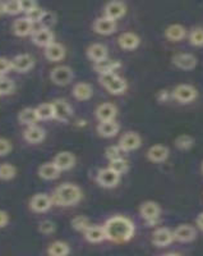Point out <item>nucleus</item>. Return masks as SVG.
Wrapping results in <instances>:
<instances>
[{
    "instance_id": "473e14b6",
    "label": "nucleus",
    "mask_w": 203,
    "mask_h": 256,
    "mask_svg": "<svg viewBox=\"0 0 203 256\" xmlns=\"http://www.w3.org/2000/svg\"><path fill=\"white\" fill-rule=\"evenodd\" d=\"M165 36L170 41H180L187 36V30L182 24H170L166 28Z\"/></svg>"
},
{
    "instance_id": "20e7f679",
    "label": "nucleus",
    "mask_w": 203,
    "mask_h": 256,
    "mask_svg": "<svg viewBox=\"0 0 203 256\" xmlns=\"http://www.w3.org/2000/svg\"><path fill=\"white\" fill-rule=\"evenodd\" d=\"M198 91L195 86L188 84H178L177 88L173 91V98L177 102H182V104H188V102H195L197 99Z\"/></svg>"
},
{
    "instance_id": "de8ad7c7",
    "label": "nucleus",
    "mask_w": 203,
    "mask_h": 256,
    "mask_svg": "<svg viewBox=\"0 0 203 256\" xmlns=\"http://www.w3.org/2000/svg\"><path fill=\"white\" fill-rule=\"evenodd\" d=\"M10 152H12V142L8 138L0 137V156H4Z\"/></svg>"
},
{
    "instance_id": "58836bf2",
    "label": "nucleus",
    "mask_w": 203,
    "mask_h": 256,
    "mask_svg": "<svg viewBox=\"0 0 203 256\" xmlns=\"http://www.w3.org/2000/svg\"><path fill=\"white\" fill-rule=\"evenodd\" d=\"M15 88V84L13 80L8 78V77L1 76L0 77V95H8L12 94Z\"/></svg>"
},
{
    "instance_id": "ddd939ff",
    "label": "nucleus",
    "mask_w": 203,
    "mask_h": 256,
    "mask_svg": "<svg viewBox=\"0 0 203 256\" xmlns=\"http://www.w3.org/2000/svg\"><path fill=\"white\" fill-rule=\"evenodd\" d=\"M116 114H118V108L113 102H102L96 108V116L100 122H110L115 120Z\"/></svg>"
},
{
    "instance_id": "39448f33",
    "label": "nucleus",
    "mask_w": 203,
    "mask_h": 256,
    "mask_svg": "<svg viewBox=\"0 0 203 256\" xmlns=\"http://www.w3.org/2000/svg\"><path fill=\"white\" fill-rule=\"evenodd\" d=\"M73 77H74V73L69 66H56L50 72V78L58 86H65V84H70Z\"/></svg>"
},
{
    "instance_id": "5fc2aeb1",
    "label": "nucleus",
    "mask_w": 203,
    "mask_h": 256,
    "mask_svg": "<svg viewBox=\"0 0 203 256\" xmlns=\"http://www.w3.org/2000/svg\"><path fill=\"white\" fill-rule=\"evenodd\" d=\"M164 256H180V255H178V254H166V255Z\"/></svg>"
},
{
    "instance_id": "a19ab883",
    "label": "nucleus",
    "mask_w": 203,
    "mask_h": 256,
    "mask_svg": "<svg viewBox=\"0 0 203 256\" xmlns=\"http://www.w3.org/2000/svg\"><path fill=\"white\" fill-rule=\"evenodd\" d=\"M45 12H46V10H44V9L40 8V6H36L35 9H32L31 12L26 13V18H28L33 24H40L42 17H44Z\"/></svg>"
},
{
    "instance_id": "dca6fc26",
    "label": "nucleus",
    "mask_w": 203,
    "mask_h": 256,
    "mask_svg": "<svg viewBox=\"0 0 203 256\" xmlns=\"http://www.w3.org/2000/svg\"><path fill=\"white\" fill-rule=\"evenodd\" d=\"M93 30H95V32L100 34V35H111V34L116 31V20H110V18L105 17V16L104 17H100L93 22Z\"/></svg>"
},
{
    "instance_id": "0eeeda50",
    "label": "nucleus",
    "mask_w": 203,
    "mask_h": 256,
    "mask_svg": "<svg viewBox=\"0 0 203 256\" xmlns=\"http://www.w3.org/2000/svg\"><path fill=\"white\" fill-rule=\"evenodd\" d=\"M141 145H142V138H141L140 134L133 131L125 132V134L119 138V144H118V146L122 148V152H134V150H137Z\"/></svg>"
},
{
    "instance_id": "1a4fd4ad",
    "label": "nucleus",
    "mask_w": 203,
    "mask_h": 256,
    "mask_svg": "<svg viewBox=\"0 0 203 256\" xmlns=\"http://www.w3.org/2000/svg\"><path fill=\"white\" fill-rule=\"evenodd\" d=\"M52 200L51 196L47 194L40 192V194H35L29 200V208L35 212H45L51 208Z\"/></svg>"
},
{
    "instance_id": "f03ea898",
    "label": "nucleus",
    "mask_w": 203,
    "mask_h": 256,
    "mask_svg": "<svg viewBox=\"0 0 203 256\" xmlns=\"http://www.w3.org/2000/svg\"><path fill=\"white\" fill-rule=\"evenodd\" d=\"M82 198V191L77 184H61L60 186L54 190L51 195L52 204L59 205V206H72V205L79 202Z\"/></svg>"
},
{
    "instance_id": "f257e3e1",
    "label": "nucleus",
    "mask_w": 203,
    "mask_h": 256,
    "mask_svg": "<svg viewBox=\"0 0 203 256\" xmlns=\"http://www.w3.org/2000/svg\"><path fill=\"white\" fill-rule=\"evenodd\" d=\"M104 228L105 233H106V240L118 242V244H123V242L132 240L134 232H136L133 222L123 216H115L106 220Z\"/></svg>"
},
{
    "instance_id": "49530a36",
    "label": "nucleus",
    "mask_w": 203,
    "mask_h": 256,
    "mask_svg": "<svg viewBox=\"0 0 203 256\" xmlns=\"http://www.w3.org/2000/svg\"><path fill=\"white\" fill-rule=\"evenodd\" d=\"M55 14L51 12H45L44 17H42V20H41V27H45V28H50V27L52 26V24H55Z\"/></svg>"
},
{
    "instance_id": "9d476101",
    "label": "nucleus",
    "mask_w": 203,
    "mask_h": 256,
    "mask_svg": "<svg viewBox=\"0 0 203 256\" xmlns=\"http://www.w3.org/2000/svg\"><path fill=\"white\" fill-rule=\"evenodd\" d=\"M54 106V118L60 122H67L73 114V109L69 102L64 99H56L52 102Z\"/></svg>"
},
{
    "instance_id": "cd10ccee",
    "label": "nucleus",
    "mask_w": 203,
    "mask_h": 256,
    "mask_svg": "<svg viewBox=\"0 0 203 256\" xmlns=\"http://www.w3.org/2000/svg\"><path fill=\"white\" fill-rule=\"evenodd\" d=\"M84 237L91 244H99L106 240V233H105L104 226H90L84 232Z\"/></svg>"
},
{
    "instance_id": "603ef678",
    "label": "nucleus",
    "mask_w": 203,
    "mask_h": 256,
    "mask_svg": "<svg viewBox=\"0 0 203 256\" xmlns=\"http://www.w3.org/2000/svg\"><path fill=\"white\" fill-rule=\"evenodd\" d=\"M168 96H169L168 91H161V92L159 94V99L161 100V102H165V100L168 99Z\"/></svg>"
},
{
    "instance_id": "8fccbe9b",
    "label": "nucleus",
    "mask_w": 203,
    "mask_h": 256,
    "mask_svg": "<svg viewBox=\"0 0 203 256\" xmlns=\"http://www.w3.org/2000/svg\"><path fill=\"white\" fill-rule=\"evenodd\" d=\"M9 222V216L8 212H4V210H0V228L5 227Z\"/></svg>"
},
{
    "instance_id": "f704fd0d",
    "label": "nucleus",
    "mask_w": 203,
    "mask_h": 256,
    "mask_svg": "<svg viewBox=\"0 0 203 256\" xmlns=\"http://www.w3.org/2000/svg\"><path fill=\"white\" fill-rule=\"evenodd\" d=\"M17 174V168L10 163L0 164V180H13Z\"/></svg>"
},
{
    "instance_id": "c85d7f7f",
    "label": "nucleus",
    "mask_w": 203,
    "mask_h": 256,
    "mask_svg": "<svg viewBox=\"0 0 203 256\" xmlns=\"http://www.w3.org/2000/svg\"><path fill=\"white\" fill-rule=\"evenodd\" d=\"M120 130V124L116 120H110V122H100L99 127H97V132L100 136L102 137H114L118 134Z\"/></svg>"
},
{
    "instance_id": "423d86ee",
    "label": "nucleus",
    "mask_w": 203,
    "mask_h": 256,
    "mask_svg": "<svg viewBox=\"0 0 203 256\" xmlns=\"http://www.w3.org/2000/svg\"><path fill=\"white\" fill-rule=\"evenodd\" d=\"M96 180H97V184L101 187L113 188V187H115L116 184H119L120 174L114 172L113 169H110L108 166V168L100 169L99 173H97V177H96Z\"/></svg>"
},
{
    "instance_id": "e433bc0d",
    "label": "nucleus",
    "mask_w": 203,
    "mask_h": 256,
    "mask_svg": "<svg viewBox=\"0 0 203 256\" xmlns=\"http://www.w3.org/2000/svg\"><path fill=\"white\" fill-rule=\"evenodd\" d=\"M109 168L113 169L114 172H116L118 174H123V173H127L129 170V163H128V160L120 158V159L110 162Z\"/></svg>"
},
{
    "instance_id": "6e6d98bb",
    "label": "nucleus",
    "mask_w": 203,
    "mask_h": 256,
    "mask_svg": "<svg viewBox=\"0 0 203 256\" xmlns=\"http://www.w3.org/2000/svg\"><path fill=\"white\" fill-rule=\"evenodd\" d=\"M202 172H203V163H202Z\"/></svg>"
},
{
    "instance_id": "393cba45",
    "label": "nucleus",
    "mask_w": 203,
    "mask_h": 256,
    "mask_svg": "<svg viewBox=\"0 0 203 256\" xmlns=\"http://www.w3.org/2000/svg\"><path fill=\"white\" fill-rule=\"evenodd\" d=\"M93 95V88L87 82H78L73 88V96L79 102H86Z\"/></svg>"
},
{
    "instance_id": "37998d69",
    "label": "nucleus",
    "mask_w": 203,
    "mask_h": 256,
    "mask_svg": "<svg viewBox=\"0 0 203 256\" xmlns=\"http://www.w3.org/2000/svg\"><path fill=\"white\" fill-rule=\"evenodd\" d=\"M20 12H22V9H20L19 0H10V2H6L5 13H8V14H18V13Z\"/></svg>"
},
{
    "instance_id": "9b49d317",
    "label": "nucleus",
    "mask_w": 203,
    "mask_h": 256,
    "mask_svg": "<svg viewBox=\"0 0 203 256\" xmlns=\"http://www.w3.org/2000/svg\"><path fill=\"white\" fill-rule=\"evenodd\" d=\"M173 63L177 66L179 70H192L197 67V58L191 52H179L177 56H173Z\"/></svg>"
},
{
    "instance_id": "c9c22d12",
    "label": "nucleus",
    "mask_w": 203,
    "mask_h": 256,
    "mask_svg": "<svg viewBox=\"0 0 203 256\" xmlns=\"http://www.w3.org/2000/svg\"><path fill=\"white\" fill-rule=\"evenodd\" d=\"M195 145V138L189 134H180L175 138V146L180 150H189Z\"/></svg>"
},
{
    "instance_id": "2eb2a0df",
    "label": "nucleus",
    "mask_w": 203,
    "mask_h": 256,
    "mask_svg": "<svg viewBox=\"0 0 203 256\" xmlns=\"http://www.w3.org/2000/svg\"><path fill=\"white\" fill-rule=\"evenodd\" d=\"M174 241V232L169 228H159L152 233V244L157 248H165Z\"/></svg>"
},
{
    "instance_id": "4468645a",
    "label": "nucleus",
    "mask_w": 203,
    "mask_h": 256,
    "mask_svg": "<svg viewBox=\"0 0 203 256\" xmlns=\"http://www.w3.org/2000/svg\"><path fill=\"white\" fill-rule=\"evenodd\" d=\"M105 17L110 18L113 20H118L125 14L127 12V6L123 2L119 0H114V2H109L106 6H105Z\"/></svg>"
},
{
    "instance_id": "4c0bfd02",
    "label": "nucleus",
    "mask_w": 203,
    "mask_h": 256,
    "mask_svg": "<svg viewBox=\"0 0 203 256\" xmlns=\"http://www.w3.org/2000/svg\"><path fill=\"white\" fill-rule=\"evenodd\" d=\"M90 219L84 216H78L76 218L72 219V227L76 230H79V232H86L88 227H90Z\"/></svg>"
},
{
    "instance_id": "79ce46f5",
    "label": "nucleus",
    "mask_w": 203,
    "mask_h": 256,
    "mask_svg": "<svg viewBox=\"0 0 203 256\" xmlns=\"http://www.w3.org/2000/svg\"><path fill=\"white\" fill-rule=\"evenodd\" d=\"M122 148L118 145H111L109 148H106L105 150V156L108 158L110 162H114V160H118L122 158Z\"/></svg>"
},
{
    "instance_id": "f3484780",
    "label": "nucleus",
    "mask_w": 203,
    "mask_h": 256,
    "mask_svg": "<svg viewBox=\"0 0 203 256\" xmlns=\"http://www.w3.org/2000/svg\"><path fill=\"white\" fill-rule=\"evenodd\" d=\"M32 41L38 46L46 48L54 42V34L50 28L40 27V28H36L32 34Z\"/></svg>"
},
{
    "instance_id": "7ed1b4c3",
    "label": "nucleus",
    "mask_w": 203,
    "mask_h": 256,
    "mask_svg": "<svg viewBox=\"0 0 203 256\" xmlns=\"http://www.w3.org/2000/svg\"><path fill=\"white\" fill-rule=\"evenodd\" d=\"M100 82L106 90L113 95H122L124 91L128 88V84L124 78L116 74L115 72L105 73V74H100L99 77Z\"/></svg>"
},
{
    "instance_id": "b1692460",
    "label": "nucleus",
    "mask_w": 203,
    "mask_h": 256,
    "mask_svg": "<svg viewBox=\"0 0 203 256\" xmlns=\"http://www.w3.org/2000/svg\"><path fill=\"white\" fill-rule=\"evenodd\" d=\"M108 48L105 46L104 44H100V42H95V44L90 45L87 49V56L91 60L95 62V63L104 60V59H108Z\"/></svg>"
},
{
    "instance_id": "a18cd8bd",
    "label": "nucleus",
    "mask_w": 203,
    "mask_h": 256,
    "mask_svg": "<svg viewBox=\"0 0 203 256\" xmlns=\"http://www.w3.org/2000/svg\"><path fill=\"white\" fill-rule=\"evenodd\" d=\"M10 70H13L12 60L5 58V56H0V77L4 76V74L8 73Z\"/></svg>"
},
{
    "instance_id": "7c9ffc66",
    "label": "nucleus",
    "mask_w": 203,
    "mask_h": 256,
    "mask_svg": "<svg viewBox=\"0 0 203 256\" xmlns=\"http://www.w3.org/2000/svg\"><path fill=\"white\" fill-rule=\"evenodd\" d=\"M18 120H19L22 124H26L27 127H28V126H33L40 120H38L36 108H24L19 112V114H18Z\"/></svg>"
},
{
    "instance_id": "5701e85b",
    "label": "nucleus",
    "mask_w": 203,
    "mask_h": 256,
    "mask_svg": "<svg viewBox=\"0 0 203 256\" xmlns=\"http://www.w3.org/2000/svg\"><path fill=\"white\" fill-rule=\"evenodd\" d=\"M35 24L26 17H20L13 22V32L17 36H27L29 34H33L35 31Z\"/></svg>"
},
{
    "instance_id": "3c124183",
    "label": "nucleus",
    "mask_w": 203,
    "mask_h": 256,
    "mask_svg": "<svg viewBox=\"0 0 203 256\" xmlns=\"http://www.w3.org/2000/svg\"><path fill=\"white\" fill-rule=\"evenodd\" d=\"M197 227L201 230H203V212H201L200 216H197Z\"/></svg>"
},
{
    "instance_id": "f8f14e48",
    "label": "nucleus",
    "mask_w": 203,
    "mask_h": 256,
    "mask_svg": "<svg viewBox=\"0 0 203 256\" xmlns=\"http://www.w3.org/2000/svg\"><path fill=\"white\" fill-rule=\"evenodd\" d=\"M12 66L13 70L20 73L28 72L35 66V59L28 52H22V54H18L12 59Z\"/></svg>"
},
{
    "instance_id": "a211bd4d",
    "label": "nucleus",
    "mask_w": 203,
    "mask_h": 256,
    "mask_svg": "<svg viewBox=\"0 0 203 256\" xmlns=\"http://www.w3.org/2000/svg\"><path fill=\"white\" fill-rule=\"evenodd\" d=\"M197 237V230L191 224H180L174 230V240L179 242H192Z\"/></svg>"
},
{
    "instance_id": "c03bdc74",
    "label": "nucleus",
    "mask_w": 203,
    "mask_h": 256,
    "mask_svg": "<svg viewBox=\"0 0 203 256\" xmlns=\"http://www.w3.org/2000/svg\"><path fill=\"white\" fill-rule=\"evenodd\" d=\"M38 230L44 234H51L54 230H55V224L51 220H42L38 224Z\"/></svg>"
},
{
    "instance_id": "ea45409f",
    "label": "nucleus",
    "mask_w": 203,
    "mask_h": 256,
    "mask_svg": "<svg viewBox=\"0 0 203 256\" xmlns=\"http://www.w3.org/2000/svg\"><path fill=\"white\" fill-rule=\"evenodd\" d=\"M189 42L193 46H203V28L197 27L192 30L189 34Z\"/></svg>"
},
{
    "instance_id": "6ab92c4d",
    "label": "nucleus",
    "mask_w": 203,
    "mask_h": 256,
    "mask_svg": "<svg viewBox=\"0 0 203 256\" xmlns=\"http://www.w3.org/2000/svg\"><path fill=\"white\" fill-rule=\"evenodd\" d=\"M45 136H46V132L42 127L37 124L28 126L23 131V137L24 140L29 144H38L41 141H44Z\"/></svg>"
},
{
    "instance_id": "aec40b11",
    "label": "nucleus",
    "mask_w": 203,
    "mask_h": 256,
    "mask_svg": "<svg viewBox=\"0 0 203 256\" xmlns=\"http://www.w3.org/2000/svg\"><path fill=\"white\" fill-rule=\"evenodd\" d=\"M118 44L124 50H134L140 46L141 38L134 32H123L118 38Z\"/></svg>"
},
{
    "instance_id": "864d4df0",
    "label": "nucleus",
    "mask_w": 203,
    "mask_h": 256,
    "mask_svg": "<svg viewBox=\"0 0 203 256\" xmlns=\"http://www.w3.org/2000/svg\"><path fill=\"white\" fill-rule=\"evenodd\" d=\"M3 13H5V3L0 2V14H3Z\"/></svg>"
},
{
    "instance_id": "c756f323",
    "label": "nucleus",
    "mask_w": 203,
    "mask_h": 256,
    "mask_svg": "<svg viewBox=\"0 0 203 256\" xmlns=\"http://www.w3.org/2000/svg\"><path fill=\"white\" fill-rule=\"evenodd\" d=\"M93 68H95V70L99 73V74H105V73L115 72L118 68H120V63L118 60H113V59L108 58L95 63Z\"/></svg>"
},
{
    "instance_id": "09e8293b",
    "label": "nucleus",
    "mask_w": 203,
    "mask_h": 256,
    "mask_svg": "<svg viewBox=\"0 0 203 256\" xmlns=\"http://www.w3.org/2000/svg\"><path fill=\"white\" fill-rule=\"evenodd\" d=\"M20 3V9H22V12L24 13H28L31 12L32 9H35L37 6V3L36 2H33V0H19Z\"/></svg>"
},
{
    "instance_id": "412c9836",
    "label": "nucleus",
    "mask_w": 203,
    "mask_h": 256,
    "mask_svg": "<svg viewBox=\"0 0 203 256\" xmlns=\"http://www.w3.org/2000/svg\"><path fill=\"white\" fill-rule=\"evenodd\" d=\"M52 162L56 164V166L60 170H68L76 164V156L70 152H60L55 155Z\"/></svg>"
},
{
    "instance_id": "72a5a7b5",
    "label": "nucleus",
    "mask_w": 203,
    "mask_h": 256,
    "mask_svg": "<svg viewBox=\"0 0 203 256\" xmlns=\"http://www.w3.org/2000/svg\"><path fill=\"white\" fill-rule=\"evenodd\" d=\"M37 112L38 120H47L54 118V106H52V102H42L36 108Z\"/></svg>"
},
{
    "instance_id": "4be33fe9",
    "label": "nucleus",
    "mask_w": 203,
    "mask_h": 256,
    "mask_svg": "<svg viewBox=\"0 0 203 256\" xmlns=\"http://www.w3.org/2000/svg\"><path fill=\"white\" fill-rule=\"evenodd\" d=\"M147 158L152 163H163L169 158V148L165 145H160V144L151 146L148 148Z\"/></svg>"
},
{
    "instance_id": "bb28decb",
    "label": "nucleus",
    "mask_w": 203,
    "mask_h": 256,
    "mask_svg": "<svg viewBox=\"0 0 203 256\" xmlns=\"http://www.w3.org/2000/svg\"><path fill=\"white\" fill-rule=\"evenodd\" d=\"M45 56H46V59H49L50 62L61 60V59H64V56H65V48H64L60 42L54 41L52 44H50L49 46L45 48Z\"/></svg>"
},
{
    "instance_id": "2f4dec72",
    "label": "nucleus",
    "mask_w": 203,
    "mask_h": 256,
    "mask_svg": "<svg viewBox=\"0 0 203 256\" xmlns=\"http://www.w3.org/2000/svg\"><path fill=\"white\" fill-rule=\"evenodd\" d=\"M70 252L69 244L64 241H55L47 248L49 256H68Z\"/></svg>"
},
{
    "instance_id": "6e6552de",
    "label": "nucleus",
    "mask_w": 203,
    "mask_h": 256,
    "mask_svg": "<svg viewBox=\"0 0 203 256\" xmlns=\"http://www.w3.org/2000/svg\"><path fill=\"white\" fill-rule=\"evenodd\" d=\"M140 212L142 218L147 222L148 224H155L160 218L161 214V209H160L159 204L155 201H146L141 205Z\"/></svg>"
},
{
    "instance_id": "a878e982",
    "label": "nucleus",
    "mask_w": 203,
    "mask_h": 256,
    "mask_svg": "<svg viewBox=\"0 0 203 256\" xmlns=\"http://www.w3.org/2000/svg\"><path fill=\"white\" fill-rule=\"evenodd\" d=\"M60 172L61 170L56 166V164L54 162H46V163L41 164L40 168H38V176L46 180L58 178L60 176Z\"/></svg>"
}]
</instances>
